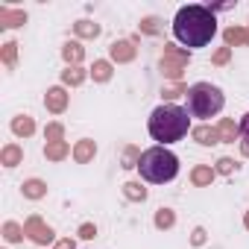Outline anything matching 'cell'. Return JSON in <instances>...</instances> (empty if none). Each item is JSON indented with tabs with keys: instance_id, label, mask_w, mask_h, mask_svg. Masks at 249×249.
<instances>
[{
	"instance_id": "cell-1",
	"label": "cell",
	"mask_w": 249,
	"mask_h": 249,
	"mask_svg": "<svg viewBox=\"0 0 249 249\" xmlns=\"http://www.w3.org/2000/svg\"><path fill=\"white\" fill-rule=\"evenodd\" d=\"M217 33V18L208 6H199V3H191V6H182L173 18V36L179 44H185L188 50H196V47H205Z\"/></svg>"
},
{
	"instance_id": "cell-2",
	"label": "cell",
	"mask_w": 249,
	"mask_h": 249,
	"mask_svg": "<svg viewBox=\"0 0 249 249\" xmlns=\"http://www.w3.org/2000/svg\"><path fill=\"white\" fill-rule=\"evenodd\" d=\"M188 129H191V114H188V108H179L173 103L159 106L150 114V135H153V141H159V147L173 144V141H182L188 135Z\"/></svg>"
},
{
	"instance_id": "cell-3",
	"label": "cell",
	"mask_w": 249,
	"mask_h": 249,
	"mask_svg": "<svg viewBox=\"0 0 249 249\" xmlns=\"http://www.w3.org/2000/svg\"><path fill=\"white\" fill-rule=\"evenodd\" d=\"M138 170L147 182L153 185H164V182H173L176 173H179V159L167 150V147H153L141 156L138 161Z\"/></svg>"
},
{
	"instance_id": "cell-4",
	"label": "cell",
	"mask_w": 249,
	"mask_h": 249,
	"mask_svg": "<svg viewBox=\"0 0 249 249\" xmlns=\"http://www.w3.org/2000/svg\"><path fill=\"white\" fill-rule=\"evenodd\" d=\"M223 103H226L223 91L211 82H196L188 91V114L191 117H214L223 108Z\"/></svg>"
},
{
	"instance_id": "cell-5",
	"label": "cell",
	"mask_w": 249,
	"mask_h": 249,
	"mask_svg": "<svg viewBox=\"0 0 249 249\" xmlns=\"http://www.w3.org/2000/svg\"><path fill=\"white\" fill-rule=\"evenodd\" d=\"M191 62V50L185 47H176V44H164V53H161V73L173 82H182V73Z\"/></svg>"
},
{
	"instance_id": "cell-6",
	"label": "cell",
	"mask_w": 249,
	"mask_h": 249,
	"mask_svg": "<svg viewBox=\"0 0 249 249\" xmlns=\"http://www.w3.org/2000/svg\"><path fill=\"white\" fill-rule=\"evenodd\" d=\"M24 231H27V237L33 240V243H38V246H47V243H53L56 240V231L38 217V214H33L27 223H24Z\"/></svg>"
},
{
	"instance_id": "cell-7",
	"label": "cell",
	"mask_w": 249,
	"mask_h": 249,
	"mask_svg": "<svg viewBox=\"0 0 249 249\" xmlns=\"http://www.w3.org/2000/svg\"><path fill=\"white\" fill-rule=\"evenodd\" d=\"M108 56H111V62H117V65H126V62H132V59L138 56V47H135V41L123 38V41H114V44L108 47Z\"/></svg>"
},
{
	"instance_id": "cell-8",
	"label": "cell",
	"mask_w": 249,
	"mask_h": 249,
	"mask_svg": "<svg viewBox=\"0 0 249 249\" xmlns=\"http://www.w3.org/2000/svg\"><path fill=\"white\" fill-rule=\"evenodd\" d=\"M44 106H47V111H53V114H62V111L68 108V91H65L62 85H56V88H47V94H44Z\"/></svg>"
},
{
	"instance_id": "cell-9",
	"label": "cell",
	"mask_w": 249,
	"mask_h": 249,
	"mask_svg": "<svg viewBox=\"0 0 249 249\" xmlns=\"http://www.w3.org/2000/svg\"><path fill=\"white\" fill-rule=\"evenodd\" d=\"M27 24V12L24 9H9V6H0V27L3 30H15Z\"/></svg>"
},
{
	"instance_id": "cell-10",
	"label": "cell",
	"mask_w": 249,
	"mask_h": 249,
	"mask_svg": "<svg viewBox=\"0 0 249 249\" xmlns=\"http://www.w3.org/2000/svg\"><path fill=\"white\" fill-rule=\"evenodd\" d=\"M217 135H220V144H234L240 135V123H234L231 117H223L217 123Z\"/></svg>"
},
{
	"instance_id": "cell-11",
	"label": "cell",
	"mask_w": 249,
	"mask_h": 249,
	"mask_svg": "<svg viewBox=\"0 0 249 249\" xmlns=\"http://www.w3.org/2000/svg\"><path fill=\"white\" fill-rule=\"evenodd\" d=\"M94 156H97V144H94L91 138H82V141L73 144V161H76V164H88Z\"/></svg>"
},
{
	"instance_id": "cell-12",
	"label": "cell",
	"mask_w": 249,
	"mask_h": 249,
	"mask_svg": "<svg viewBox=\"0 0 249 249\" xmlns=\"http://www.w3.org/2000/svg\"><path fill=\"white\" fill-rule=\"evenodd\" d=\"M191 135H194V141L196 144H202V147H211V144H220V135H217V126H194L191 129Z\"/></svg>"
},
{
	"instance_id": "cell-13",
	"label": "cell",
	"mask_w": 249,
	"mask_h": 249,
	"mask_svg": "<svg viewBox=\"0 0 249 249\" xmlns=\"http://www.w3.org/2000/svg\"><path fill=\"white\" fill-rule=\"evenodd\" d=\"M62 59L68 62V68H79V62L85 59V47H82L79 41H68V44L62 47Z\"/></svg>"
},
{
	"instance_id": "cell-14",
	"label": "cell",
	"mask_w": 249,
	"mask_h": 249,
	"mask_svg": "<svg viewBox=\"0 0 249 249\" xmlns=\"http://www.w3.org/2000/svg\"><path fill=\"white\" fill-rule=\"evenodd\" d=\"M214 176H217V170H214L211 164H196V167L191 170V182H194L196 188H208V185L214 182Z\"/></svg>"
},
{
	"instance_id": "cell-15",
	"label": "cell",
	"mask_w": 249,
	"mask_h": 249,
	"mask_svg": "<svg viewBox=\"0 0 249 249\" xmlns=\"http://www.w3.org/2000/svg\"><path fill=\"white\" fill-rule=\"evenodd\" d=\"M24 161V150L18 144H6L3 150H0V164L3 167H18Z\"/></svg>"
},
{
	"instance_id": "cell-16",
	"label": "cell",
	"mask_w": 249,
	"mask_h": 249,
	"mask_svg": "<svg viewBox=\"0 0 249 249\" xmlns=\"http://www.w3.org/2000/svg\"><path fill=\"white\" fill-rule=\"evenodd\" d=\"M12 132H15L18 138H30V135L36 132V120H33L30 114H18V117H12Z\"/></svg>"
},
{
	"instance_id": "cell-17",
	"label": "cell",
	"mask_w": 249,
	"mask_h": 249,
	"mask_svg": "<svg viewBox=\"0 0 249 249\" xmlns=\"http://www.w3.org/2000/svg\"><path fill=\"white\" fill-rule=\"evenodd\" d=\"M73 150L68 147V141H56V144H44V156H47V161H62V159H68Z\"/></svg>"
},
{
	"instance_id": "cell-18",
	"label": "cell",
	"mask_w": 249,
	"mask_h": 249,
	"mask_svg": "<svg viewBox=\"0 0 249 249\" xmlns=\"http://www.w3.org/2000/svg\"><path fill=\"white\" fill-rule=\"evenodd\" d=\"M223 38H226V47H240V44H249V30H243V27H229V30L223 33Z\"/></svg>"
},
{
	"instance_id": "cell-19",
	"label": "cell",
	"mask_w": 249,
	"mask_h": 249,
	"mask_svg": "<svg viewBox=\"0 0 249 249\" xmlns=\"http://www.w3.org/2000/svg\"><path fill=\"white\" fill-rule=\"evenodd\" d=\"M21 188H24V196H27V199H41V196H47V185H44L41 179H27Z\"/></svg>"
},
{
	"instance_id": "cell-20",
	"label": "cell",
	"mask_w": 249,
	"mask_h": 249,
	"mask_svg": "<svg viewBox=\"0 0 249 249\" xmlns=\"http://www.w3.org/2000/svg\"><path fill=\"white\" fill-rule=\"evenodd\" d=\"M0 59H3V65L9 71H15V65H18V44L15 41H6L3 47H0Z\"/></svg>"
},
{
	"instance_id": "cell-21",
	"label": "cell",
	"mask_w": 249,
	"mask_h": 249,
	"mask_svg": "<svg viewBox=\"0 0 249 249\" xmlns=\"http://www.w3.org/2000/svg\"><path fill=\"white\" fill-rule=\"evenodd\" d=\"M73 33L79 38H97L100 36V24H94V21H76L73 24Z\"/></svg>"
},
{
	"instance_id": "cell-22",
	"label": "cell",
	"mask_w": 249,
	"mask_h": 249,
	"mask_svg": "<svg viewBox=\"0 0 249 249\" xmlns=\"http://www.w3.org/2000/svg\"><path fill=\"white\" fill-rule=\"evenodd\" d=\"M111 62H106V59H100V62H94V68H91V76H94V82H108L111 79Z\"/></svg>"
},
{
	"instance_id": "cell-23",
	"label": "cell",
	"mask_w": 249,
	"mask_h": 249,
	"mask_svg": "<svg viewBox=\"0 0 249 249\" xmlns=\"http://www.w3.org/2000/svg\"><path fill=\"white\" fill-rule=\"evenodd\" d=\"M85 76H88V73H85L82 68H65V71H62V82H65V85H71V88L82 85V82H85Z\"/></svg>"
},
{
	"instance_id": "cell-24",
	"label": "cell",
	"mask_w": 249,
	"mask_h": 249,
	"mask_svg": "<svg viewBox=\"0 0 249 249\" xmlns=\"http://www.w3.org/2000/svg\"><path fill=\"white\" fill-rule=\"evenodd\" d=\"M123 194H126V199H132V202H144L147 199V188L141 182H126L123 185Z\"/></svg>"
},
{
	"instance_id": "cell-25",
	"label": "cell",
	"mask_w": 249,
	"mask_h": 249,
	"mask_svg": "<svg viewBox=\"0 0 249 249\" xmlns=\"http://www.w3.org/2000/svg\"><path fill=\"white\" fill-rule=\"evenodd\" d=\"M3 237L9 240V243H21L24 237H27V231H24V226H18V223H3Z\"/></svg>"
},
{
	"instance_id": "cell-26",
	"label": "cell",
	"mask_w": 249,
	"mask_h": 249,
	"mask_svg": "<svg viewBox=\"0 0 249 249\" xmlns=\"http://www.w3.org/2000/svg\"><path fill=\"white\" fill-rule=\"evenodd\" d=\"M188 91H191V88H188L185 82H170V85L161 88V97H164V100H176V97H182V94L188 97Z\"/></svg>"
},
{
	"instance_id": "cell-27",
	"label": "cell",
	"mask_w": 249,
	"mask_h": 249,
	"mask_svg": "<svg viewBox=\"0 0 249 249\" xmlns=\"http://www.w3.org/2000/svg\"><path fill=\"white\" fill-rule=\"evenodd\" d=\"M173 223H176V214L170 208H159L156 211V229H173Z\"/></svg>"
},
{
	"instance_id": "cell-28",
	"label": "cell",
	"mask_w": 249,
	"mask_h": 249,
	"mask_svg": "<svg viewBox=\"0 0 249 249\" xmlns=\"http://www.w3.org/2000/svg\"><path fill=\"white\" fill-rule=\"evenodd\" d=\"M44 138H47V144L65 141V126H62V123H47V129H44Z\"/></svg>"
},
{
	"instance_id": "cell-29",
	"label": "cell",
	"mask_w": 249,
	"mask_h": 249,
	"mask_svg": "<svg viewBox=\"0 0 249 249\" xmlns=\"http://www.w3.org/2000/svg\"><path fill=\"white\" fill-rule=\"evenodd\" d=\"M141 156L144 153H138V147H126V153H123V167H138V161H141Z\"/></svg>"
},
{
	"instance_id": "cell-30",
	"label": "cell",
	"mask_w": 249,
	"mask_h": 249,
	"mask_svg": "<svg viewBox=\"0 0 249 249\" xmlns=\"http://www.w3.org/2000/svg\"><path fill=\"white\" fill-rule=\"evenodd\" d=\"M141 33L159 36V33H161V21H159V18H144V21H141Z\"/></svg>"
},
{
	"instance_id": "cell-31",
	"label": "cell",
	"mask_w": 249,
	"mask_h": 249,
	"mask_svg": "<svg viewBox=\"0 0 249 249\" xmlns=\"http://www.w3.org/2000/svg\"><path fill=\"white\" fill-rule=\"evenodd\" d=\"M217 173H223V176H231L234 170H237V164H234V159H229V156H223L220 161H217V167H214Z\"/></svg>"
},
{
	"instance_id": "cell-32",
	"label": "cell",
	"mask_w": 249,
	"mask_h": 249,
	"mask_svg": "<svg viewBox=\"0 0 249 249\" xmlns=\"http://www.w3.org/2000/svg\"><path fill=\"white\" fill-rule=\"evenodd\" d=\"M229 59H231V47H220V50L211 56V62H214V65H226Z\"/></svg>"
},
{
	"instance_id": "cell-33",
	"label": "cell",
	"mask_w": 249,
	"mask_h": 249,
	"mask_svg": "<svg viewBox=\"0 0 249 249\" xmlns=\"http://www.w3.org/2000/svg\"><path fill=\"white\" fill-rule=\"evenodd\" d=\"M79 237H85V240L97 237V226H94V223H82V226H79Z\"/></svg>"
},
{
	"instance_id": "cell-34",
	"label": "cell",
	"mask_w": 249,
	"mask_h": 249,
	"mask_svg": "<svg viewBox=\"0 0 249 249\" xmlns=\"http://www.w3.org/2000/svg\"><path fill=\"white\" fill-rule=\"evenodd\" d=\"M240 135H243V144H249V111H246L243 120H240Z\"/></svg>"
},
{
	"instance_id": "cell-35",
	"label": "cell",
	"mask_w": 249,
	"mask_h": 249,
	"mask_svg": "<svg viewBox=\"0 0 249 249\" xmlns=\"http://www.w3.org/2000/svg\"><path fill=\"white\" fill-rule=\"evenodd\" d=\"M191 243H194V246H202V243H205V229H194Z\"/></svg>"
},
{
	"instance_id": "cell-36",
	"label": "cell",
	"mask_w": 249,
	"mask_h": 249,
	"mask_svg": "<svg viewBox=\"0 0 249 249\" xmlns=\"http://www.w3.org/2000/svg\"><path fill=\"white\" fill-rule=\"evenodd\" d=\"M56 249H76V243H73V237H62V240H56Z\"/></svg>"
},
{
	"instance_id": "cell-37",
	"label": "cell",
	"mask_w": 249,
	"mask_h": 249,
	"mask_svg": "<svg viewBox=\"0 0 249 249\" xmlns=\"http://www.w3.org/2000/svg\"><path fill=\"white\" fill-rule=\"evenodd\" d=\"M240 153H243V156L249 159V144H240Z\"/></svg>"
},
{
	"instance_id": "cell-38",
	"label": "cell",
	"mask_w": 249,
	"mask_h": 249,
	"mask_svg": "<svg viewBox=\"0 0 249 249\" xmlns=\"http://www.w3.org/2000/svg\"><path fill=\"white\" fill-rule=\"evenodd\" d=\"M243 226H246V229H249V211H246V214H243Z\"/></svg>"
}]
</instances>
